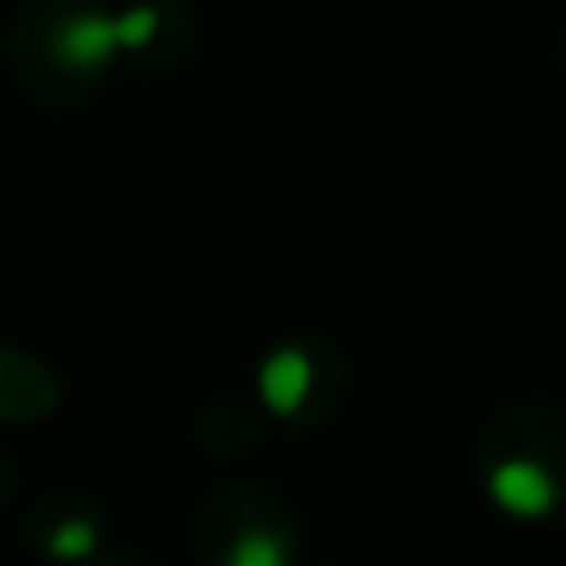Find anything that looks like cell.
Segmentation results:
<instances>
[{"label": "cell", "mask_w": 566, "mask_h": 566, "mask_svg": "<svg viewBox=\"0 0 566 566\" xmlns=\"http://www.w3.org/2000/svg\"><path fill=\"white\" fill-rule=\"evenodd\" d=\"M221 566H287V544L274 531L248 526V531L234 535V544H230Z\"/></svg>", "instance_id": "277c9868"}, {"label": "cell", "mask_w": 566, "mask_h": 566, "mask_svg": "<svg viewBox=\"0 0 566 566\" xmlns=\"http://www.w3.org/2000/svg\"><path fill=\"white\" fill-rule=\"evenodd\" d=\"M93 548H97V526L88 517H71V522L53 526V535H49V557H57V562H88Z\"/></svg>", "instance_id": "5b68a950"}, {"label": "cell", "mask_w": 566, "mask_h": 566, "mask_svg": "<svg viewBox=\"0 0 566 566\" xmlns=\"http://www.w3.org/2000/svg\"><path fill=\"white\" fill-rule=\"evenodd\" d=\"M486 495H491V504L500 513L522 517V522H539L557 504V482L539 460L509 455L486 473Z\"/></svg>", "instance_id": "6da1fadb"}, {"label": "cell", "mask_w": 566, "mask_h": 566, "mask_svg": "<svg viewBox=\"0 0 566 566\" xmlns=\"http://www.w3.org/2000/svg\"><path fill=\"white\" fill-rule=\"evenodd\" d=\"M115 49H119V44H115V18H111V13H97V9L71 13V18L57 27V35H53L57 62H66V66H75V71H97V66H106Z\"/></svg>", "instance_id": "3957f363"}, {"label": "cell", "mask_w": 566, "mask_h": 566, "mask_svg": "<svg viewBox=\"0 0 566 566\" xmlns=\"http://www.w3.org/2000/svg\"><path fill=\"white\" fill-rule=\"evenodd\" d=\"M155 27H159V13L150 4H133V9L115 13V44L119 49H142V44H150Z\"/></svg>", "instance_id": "8992f818"}, {"label": "cell", "mask_w": 566, "mask_h": 566, "mask_svg": "<svg viewBox=\"0 0 566 566\" xmlns=\"http://www.w3.org/2000/svg\"><path fill=\"white\" fill-rule=\"evenodd\" d=\"M314 389V363L296 345H279L256 367V394L274 416H296Z\"/></svg>", "instance_id": "7a4b0ae2"}]
</instances>
